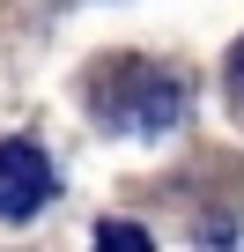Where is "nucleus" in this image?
<instances>
[{"instance_id":"nucleus-1","label":"nucleus","mask_w":244,"mask_h":252,"mask_svg":"<svg viewBox=\"0 0 244 252\" xmlns=\"http://www.w3.org/2000/svg\"><path fill=\"white\" fill-rule=\"evenodd\" d=\"M89 104L111 134L126 141H156L185 119V74L156 67V60H111L96 82H89Z\"/></svg>"},{"instance_id":"nucleus-2","label":"nucleus","mask_w":244,"mask_h":252,"mask_svg":"<svg viewBox=\"0 0 244 252\" xmlns=\"http://www.w3.org/2000/svg\"><path fill=\"white\" fill-rule=\"evenodd\" d=\"M59 193V171L37 141H0V222H30Z\"/></svg>"},{"instance_id":"nucleus-3","label":"nucleus","mask_w":244,"mask_h":252,"mask_svg":"<svg viewBox=\"0 0 244 252\" xmlns=\"http://www.w3.org/2000/svg\"><path fill=\"white\" fill-rule=\"evenodd\" d=\"M96 245H148L141 222H96Z\"/></svg>"},{"instance_id":"nucleus-4","label":"nucleus","mask_w":244,"mask_h":252,"mask_svg":"<svg viewBox=\"0 0 244 252\" xmlns=\"http://www.w3.org/2000/svg\"><path fill=\"white\" fill-rule=\"evenodd\" d=\"M229 89H237V104H244V45L229 52Z\"/></svg>"}]
</instances>
